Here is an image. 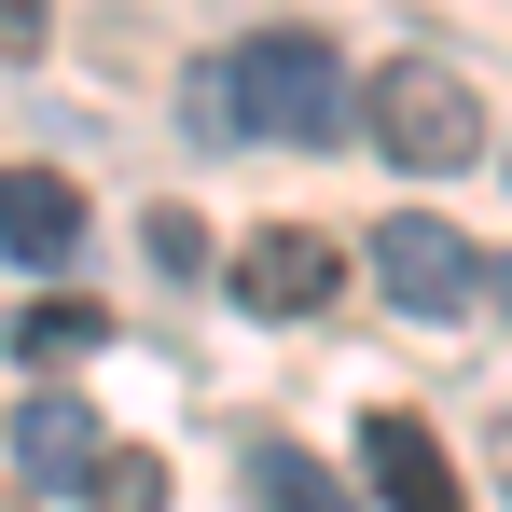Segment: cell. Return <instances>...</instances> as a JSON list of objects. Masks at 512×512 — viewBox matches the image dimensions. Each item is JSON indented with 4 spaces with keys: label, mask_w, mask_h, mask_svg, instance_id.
<instances>
[{
    "label": "cell",
    "mask_w": 512,
    "mask_h": 512,
    "mask_svg": "<svg viewBox=\"0 0 512 512\" xmlns=\"http://www.w3.org/2000/svg\"><path fill=\"white\" fill-rule=\"evenodd\" d=\"M333 291H346V250L305 236V222H263L250 250H236V305H250V319H319Z\"/></svg>",
    "instance_id": "3"
},
{
    "label": "cell",
    "mask_w": 512,
    "mask_h": 512,
    "mask_svg": "<svg viewBox=\"0 0 512 512\" xmlns=\"http://www.w3.org/2000/svg\"><path fill=\"white\" fill-rule=\"evenodd\" d=\"M153 263H167V277H180V263H208V222H194V208H153Z\"/></svg>",
    "instance_id": "11"
},
{
    "label": "cell",
    "mask_w": 512,
    "mask_h": 512,
    "mask_svg": "<svg viewBox=\"0 0 512 512\" xmlns=\"http://www.w3.org/2000/svg\"><path fill=\"white\" fill-rule=\"evenodd\" d=\"M360 111H374V139H388V167H416V180H443V167H485V97L457 84L443 56H388Z\"/></svg>",
    "instance_id": "2"
},
{
    "label": "cell",
    "mask_w": 512,
    "mask_h": 512,
    "mask_svg": "<svg viewBox=\"0 0 512 512\" xmlns=\"http://www.w3.org/2000/svg\"><path fill=\"white\" fill-rule=\"evenodd\" d=\"M14 457H28L42 485H84V471H97V429H84V402H56V388H42V402L14 416Z\"/></svg>",
    "instance_id": "7"
},
{
    "label": "cell",
    "mask_w": 512,
    "mask_h": 512,
    "mask_svg": "<svg viewBox=\"0 0 512 512\" xmlns=\"http://www.w3.org/2000/svg\"><path fill=\"white\" fill-rule=\"evenodd\" d=\"M360 471H374V499H388V512H471V499H457V471H443V443H429V416H402V402L360 416Z\"/></svg>",
    "instance_id": "5"
},
{
    "label": "cell",
    "mask_w": 512,
    "mask_h": 512,
    "mask_svg": "<svg viewBox=\"0 0 512 512\" xmlns=\"http://www.w3.org/2000/svg\"><path fill=\"white\" fill-rule=\"evenodd\" d=\"M222 97H236L250 139H291V153H333L346 139V56L319 28H250L236 70H222Z\"/></svg>",
    "instance_id": "1"
},
{
    "label": "cell",
    "mask_w": 512,
    "mask_h": 512,
    "mask_svg": "<svg viewBox=\"0 0 512 512\" xmlns=\"http://www.w3.org/2000/svg\"><path fill=\"white\" fill-rule=\"evenodd\" d=\"M84 499H97V512H167V457H153V443H97Z\"/></svg>",
    "instance_id": "10"
},
{
    "label": "cell",
    "mask_w": 512,
    "mask_h": 512,
    "mask_svg": "<svg viewBox=\"0 0 512 512\" xmlns=\"http://www.w3.org/2000/svg\"><path fill=\"white\" fill-rule=\"evenodd\" d=\"M0 250L14 263H70L84 250V194L56 167H0Z\"/></svg>",
    "instance_id": "6"
},
{
    "label": "cell",
    "mask_w": 512,
    "mask_h": 512,
    "mask_svg": "<svg viewBox=\"0 0 512 512\" xmlns=\"http://www.w3.org/2000/svg\"><path fill=\"white\" fill-rule=\"evenodd\" d=\"M42 42V0H0V56H28Z\"/></svg>",
    "instance_id": "12"
},
{
    "label": "cell",
    "mask_w": 512,
    "mask_h": 512,
    "mask_svg": "<svg viewBox=\"0 0 512 512\" xmlns=\"http://www.w3.org/2000/svg\"><path fill=\"white\" fill-rule=\"evenodd\" d=\"M374 277H388V305H416V319H457L471 291H485V263L457 222H388L374 236Z\"/></svg>",
    "instance_id": "4"
},
{
    "label": "cell",
    "mask_w": 512,
    "mask_h": 512,
    "mask_svg": "<svg viewBox=\"0 0 512 512\" xmlns=\"http://www.w3.org/2000/svg\"><path fill=\"white\" fill-rule=\"evenodd\" d=\"M250 512H346V485L305 443H250Z\"/></svg>",
    "instance_id": "8"
},
{
    "label": "cell",
    "mask_w": 512,
    "mask_h": 512,
    "mask_svg": "<svg viewBox=\"0 0 512 512\" xmlns=\"http://www.w3.org/2000/svg\"><path fill=\"white\" fill-rule=\"evenodd\" d=\"M97 346H111V319H97L84 291H56V305L14 319V360H97Z\"/></svg>",
    "instance_id": "9"
}]
</instances>
